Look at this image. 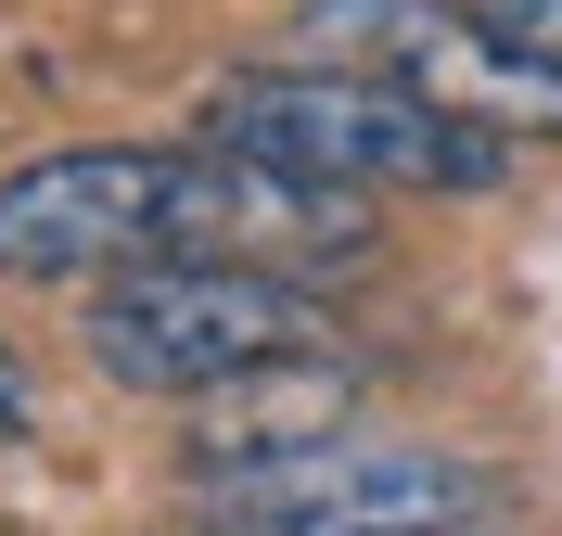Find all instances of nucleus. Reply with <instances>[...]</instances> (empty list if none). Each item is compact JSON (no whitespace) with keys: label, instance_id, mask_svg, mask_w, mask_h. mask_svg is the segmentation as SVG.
I'll return each mask as SVG.
<instances>
[{"label":"nucleus","instance_id":"1","mask_svg":"<svg viewBox=\"0 0 562 536\" xmlns=\"http://www.w3.org/2000/svg\"><path fill=\"white\" fill-rule=\"evenodd\" d=\"M140 255H231V269H371V192L256 167L231 141H77L0 179V282H90Z\"/></svg>","mask_w":562,"mask_h":536},{"label":"nucleus","instance_id":"2","mask_svg":"<svg viewBox=\"0 0 562 536\" xmlns=\"http://www.w3.org/2000/svg\"><path fill=\"white\" fill-rule=\"evenodd\" d=\"M205 141L256 153V167H294V179H333V192H498L512 153L498 128L422 103L371 65H244L217 77L205 103Z\"/></svg>","mask_w":562,"mask_h":536},{"label":"nucleus","instance_id":"3","mask_svg":"<svg viewBox=\"0 0 562 536\" xmlns=\"http://www.w3.org/2000/svg\"><path fill=\"white\" fill-rule=\"evenodd\" d=\"M90 370L128 396H217L281 357H333V307L281 269H231V255H140L77 307Z\"/></svg>","mask_w":562,"mask_h":536},{"label":"nucleus","instance_id":"4","mask_svg":"<svg viewBox=\"0 0 562 536\" xmlns=\"http://www.w3.org/2000/svg\"><path fill=\"white\" fill-rule=\"evenodd\" d=\"M192 499L231 536H435L460 511H486V460H448V447H409V434H319V447H281V460H231L192 472Z\"/></svg>","mask_w":562,"mask_h":536},{"label":"nucleus","instance_id":"5","mask_svg":"<svg viewBox=\"0 0 562 536\" xmlns=\"http://www.w3.org/2000/svg\"><path fill=\"white\" fill-rule=\"evenodd\" d=\"M307 26L333 38V65H371L498 141H562V65H537L525 38H498L460 0H307Z\"/></svg>","mask_w":562,"mask_h":536},{"label":"nucleus","instance_id":"6","mask_svg":"<svg viewBox=\"0 0 562 536\" xmlns=\"http://www.w3.org/2000/svg\"><path fill=\"white\" fill-rule=\"evenodd\" d=\"M346 396H358V370H346V357H281V370H244V384L192 396V409H205V434H192V472L319 447V434H346Z\"/></svg>","mask_w":562,"mask_h":536},{"label":"nucleus","instance_id":"7","mask_svg":"<svg viewBox=\"0 0 562 536\" xmlns=\"http://www.w3.org/2000/svg\"><path fill=\"white\" fill-rule=\"evenodd\" d=\"M473 13H486L498 38H525L537 65H562V0H473Z\"/></svg>","mask_w":562,"mask_h":536}]
</instances>
